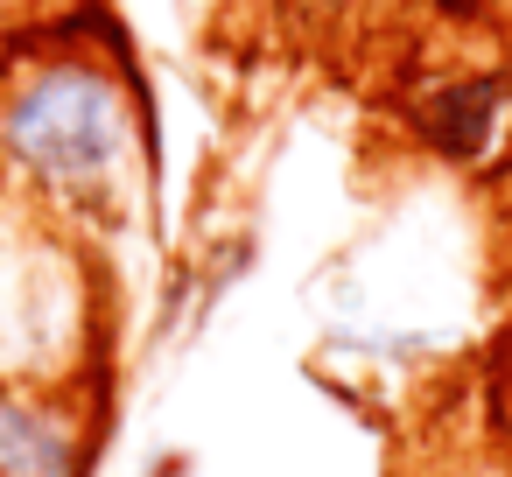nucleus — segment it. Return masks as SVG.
<instances>
[{"label": "nucleus", "instance_id": "obj_4", "mask_svg": "<svg viewBox=\"0 0 512 477\" xmlns=\"http://www.w3.org/2000/svg\"><path fill=\"white\" fill-rule=\"evenodd\" d=\"M148 477H190V456H155V470Z\"/></svg>", "mask_w": 512, "mask_h": 477}, {"label": "nucleus", "instance_id": "obj_3", "mask_svg": "<svg viewBox=\"0 0 512 477\" xmlns=\"http://www.w3.org/2000/svg\"><path fill=\"white\" fill-rule=\"evenodd\" d=\"M505 113H512V85L491 78V71H470V78H449L442 92L421 99L414 134H421L442 162H477V155L498 141Z\"/></svg>", "mask_w": 512, "mask_h": 477}, {"label": "nucleus", "instance_id": "obj_2", "mask_svg": "<svg viewBox=\"0 0 512 477\" xmlns=\"http://www.w3.org/2000/svg\"><path fill=\"white\" fill-rule=\"evenodd\" d=\"M99 407L78 379H0V477H92Z\"/></svg>", "mask_w": 512, "mask_h": 477}, {"label": "nucleus", "instance_id": "obj_1", "mask_svg": "<svg viewBox=\"0 0 512 477\" xmlns=\"http://www.w3.org/2000/svg\"><path fill=\"white\" fill-rule=\"evenodd\" d=\"M162 120L106 0H71L0 36V197L71 239L120 232L155 204Z\"/></svg>", "mask_w": 512, "mask_h": 477}]
</instances>
